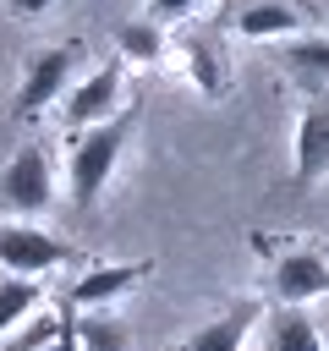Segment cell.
<instances>
[{"mask_svg":"<svg viewBox=\"0 0 329 351\" xmlns=\"http://www.w3.org/2000/svg\"><path fill=\"white\" fill-rule=\"evenodd\" d=\"M154 274V258H126V263H88L71 285V302L77 307H115L126 291H137L143 280Z\"/></svg>","mask_w":329,"mask_h":351,"instance_id":"8992f818","label":"cell"},{"mask_svg":"<svg viewBox=\"0 0 329 351\" xmlns=\"http://www.w3.org/2000/svg\"><path fill=\"white\" fill-rule=\"evenodd\" d=\"M263 351H324V335H318V324L302 313V307H274L269 313V346Z\"/></svg>","mask_w":329,"mask_h":351,"instance_id":"7c38bea8","label":"cell"},{"mask_svg":"<svg viewBox=\"0 0 329 351\" xmlns=\"http://www.w3.org/2000/svg\"><path fill=\"white\" fill-rule=\"evenodd\" d=\"M121 110H132V104H126V71H121L115 60L93 66V71H88L82 82H71V93L60 99V115H66L71 132L104 126V121H115Z\"/></svg>","mask_w":329,"mask_h":351,"instance_id":"3957f363","label":"cell"},{"mask_svg":"<svg viewBox=\"0 0 329 351\" xmlns=\"http://www.w3.org/2000/svg\"><path fill=\"white\" fill-rule=\"evenodd\" d=\"M274 296L285 307H302L313 296H329V258L318 247H285L274 258Z\"/></svg>","mask_w":329,"mask_h":351,"instance_id":"52a82bcc","label":"cell"},{"mask_svg":"<svg viewBox=\"0 0 329 351\" xmlns=\"http://www.w3.org/2000/svg\"><path fill=\"white\" fill-rule=\"evenodd\" d=\"M5 5H11V16H44L55 0H5Z\"/></svg>","mask_w":329,"mask_h":351,"instance_id":"d6986e66","label":"cell"},{"mask_svg":"<svg viewBox=\"0 0 329 351\" xmlns=\"http://www.w3.org/2000/svg\"><path fill=\"white\" fill-rule=\"evenodd\" d=\"M280 60H285V71L296 77L302 93H324V88H329V33L280 38Z\"/></svg>","mask_w":329,"mask_h":351,"instance_id":"30bf717a","label":"cell"},{"mask_svg":"<svg viewBox=\"0 0 329 351\" xmlns=\"http://www.w3.org/2000/svg\"><path fill=\"white\" fill-rule=\"evenodd\" d=\"M49 351H55V346H49Z\"/></svg>","mask_w":329,"mask_h":351,"instance_id":"ffe728a7","label":"cell"},{"mask_svg":"<svg viewBox=\"0 0 329 351\" xmlns=\"http://www.w3.org/2000/svg\"><path fill=\"white\" fill-rule=\"evenodd\" d=\"M329 176V93H307L296 115V186Z\"/></svg>","mask_w":329,"mask_h":351,"instance_id":"ba28073f","label":"cell"},{"mask_svg":"<svg viewBox=\"0 0 329 351\" xmlns=\"http://www.w3.org/2000/svg\"><path fill=\"white\" fill-rule=\"evenodd\" d=\"M55 335H60V318H55V313H38V324H27V329L16 324V335H11L0 351H49Z\"/></svg>","mask_w":329,"mask_h":351,"instance_id":"e0dca14e","label":"cell"},{"mask_svg":"<svg viewBox=\"0 0 329 351\" xmlns=\"http://www.w3.org/2000/svg\"><path fill=\"white\" fill-rule=\"evenodd\" d=\"M132 121H137V110H121L115 121L88 126V132L71 137L66 176H71V203H77V208H93V203L104 197V186H110V176H115V165H121V154H126Z\"/></svg>","mask_w":329,"mask_h":351,"instance_id":"6da1fadb","label":"cell"},{"mask_svg":"<svg viewBox=\"0 0 329 351\" xmlns=\"http://www.w3.org/2000/svg\"><path fill=\"white\" fill-rule=\"evenodd\" d=\"M38 302H44L38 280H27V274H5V280H0V340H5Z\"/></svg>","mask_w":329,"mask_h":351,"instance_id":"4fadbf2b","label":"cell"},{"mask_svg":"<svg viewBox=\"0 0 329 351\" xmlns=\"http://www.w3.org/2000/svg\"><path fill=\"white\" fill-rule=\"evenodd\" d=\"M77 346L82 351H126V324L110 313H77Z\"/></svg>","mask_w":329,"mask_h":351,"instance_id":"9a60e30c","label":"cell"},{"mask_svg":"<svg viewBox=\"0 0 329 351\" xmlns=\"http://www.w3.org/2000/svg\"><path fill=\"white\" fill-rule=\"evenodd\" d=\"M203 0H148V16L154 22H181V16H192Z\"/></svg>","mask_w":329,"mask_h":351,"instance_id":"ac0fdd59","label":"cell"},{"mask_svg":"<svg viewBox=\"0 0 329 351\" xmlns=\"http://www.w3.org/2000/svg\"><path fill=\"white\" fill-rule=\"evenodd\" d=\"M302 27H307V11L291 0H247L236 16L241 38H296Z\"/></svg>","mask_w":329,"mask_h":351,"instance_id":"8fae6325","label":"cell"},{"mask_svg":"<svg viewBox=\"0 0 329 351\" xmlns=\"http://www.w3.org/2000/svg\"><path fill=\"white\" fill-rule=\"evenodd\" d=\"M77 60H82V44H49L27 60L22 71V93H16V121H38L55 99L71 93V77H77Z\"/></svg>","mask_w":329,"mask_h":351,"instance_id":"7a4b0ae2","label":"cell"},{"mask_svg":"<svg viewBox=\"0 0 329 351\" xmlns=\"http://www.w3.org/2000/svg\"><path fill=\"white\" fill-rule=\"evenodd\" d=\"M181 60H186V77H192L208 99L225 93V71H219V55H214L208 38H181Z\"/></svg>","mask_w":329,"mask_h":351,"instance_id":"5bb4252c","label":"cell"},{"mask_svg":"<svg viewBox=\"0 0 329 351\" xmlns=\"http://www.w3.org/2000/svg\"><path fill=\"white\" fill-rule=\"evenodd\" d=\"M263 318V302H252V296H241V302H230L214 324H203V329H192L175 351H241L247 346V335H252V324Z\"/></svg>","mask_w":329,"mask_h":351,"instance_id":"9c48e42d","label":"cell"},{"mask_svg":"<svg viewBox=\"0 0 329 351\" xmlns=\"http://www.w3.org/2000/svg\"><path fill=\"white\" fill-rule=\"evenodd\" d=\"M60 263H93V258H82L77 247H66L60 236H49V230H38V225H0V269L5 274H27V280H38V274H49V269H60Z\"/></svg>","mask_w":329,"mask_h":351,"instance_id":"277c9868","label":"cell"},{"mask_svg":"<svg viewBox=\"0 0 329 351\" xmlns=\"http://www.w3.org/2000/svg\"><path fill=\"white\" fill-rule=\"evenodd\" d=\"M55 203V170L44 148H22L0 165V214H44Z\"/></svg>","mask_w":329,"mask_h":351,"instance_id":"5b68a950","label":"cell"},{"mask_svg":"<svg viewBox=\"0 0 329 351\" xmlns=\"http://www.w3.org/2000/svg\"><path fill=\"white\" fill-rule=\"evenodd\" d=\"M121 49H126V60H137V66H154V60L164 55V33H159V22H154V16H143V22H126V27H121Z\"/></svg>","mask_w":329,"mask_h":351,"instance_id":"2e32d148","label":"cell"}]
</instances>
